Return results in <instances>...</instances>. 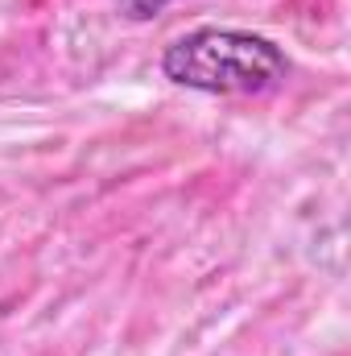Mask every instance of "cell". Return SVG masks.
Returning <instances> with one entry per match:
<instances>
[{"instance_id":"cell-2","label":"cell","mask_w":351,"mask_h":356,"mask_svg":"<svg viewBox=\"0 0 351 356\" xmlns=\"http://www.w3.org/2000/svg\"><path fill=\"white\" fill-rule=\"evenodd\" d=\"M166 4H174V0H116V8H120L128 21H153Z\"/></svg>"},{"instance_id":"cell-1","label":"cell","mask_w":351,"mask_h":356,"mask_svg":"<svg viewBox=\"0 0 351 356\" xmlns=\"http://www.w3.org/2000/svg\"><path fill=\"white\" fill-rule=\"evenodd\" d=\"M166 79L207 95H268L289 79L277 42L244 29H194L162 54Z\"/></svg>"}]
</instances>
